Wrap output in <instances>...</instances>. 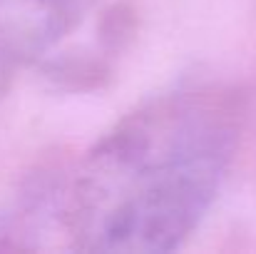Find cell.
<instances>
[{
	"label": "cell",
	"instance_id": "obj_1",
	"mask_svg": "<svg viewBox=\"0 0 256 254\" xmlns=\"http://www.w3.org/2000/svg\"><path fill=\"white\" fill-rule=\"evenodd\" d=\"M244 100L224 85H182L122 115L70 169L60 229L80 252L179 249L214 209L234 167Z\"/></svg>",
	"mask_w": 256,
	"mask_h": 254
},
{
	"label": "cell",
	"instance_id": "obj_2",
	"mask_svg": "<svg viewBox=\"0 0 256 254\" xmlns=\"http://www.w3.org/2000/svg\"><path fill=\"white\" fill-rule=\"evenodd\" d=\"M97 5L100 0H0V100Z\"/></svg>",
	"mask_w": 256,
	"mask_h": 254
}]
</instances>
